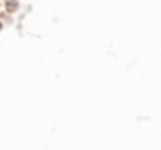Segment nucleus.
Here are the masks:
<instances>
[{
  "label": "nucleus",
  "instance_id": "1",
  "mask_svg": "<svg viewBox=\"0 0 161 150\" xmlns=\"http://www.w3.org/2000/svg\"><path fill=\"white\" fill-rule=\"evenodd\" d=\"M3 29H5V22H3V18H0V33H3Z\"/></svg>",
  "mask_w": 161,
  "mask_h": 150
}]
</instances>
